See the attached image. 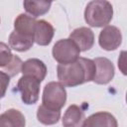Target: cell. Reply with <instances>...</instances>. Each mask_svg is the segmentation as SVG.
Masks as SVG:
<instances>
[{"mask_svg":"<svg viewBox=\"0 0 127 127\" xmlns=\"http://www.w3.org/2000/svg\"><path fill=\"white\" fill-rule=\"evenodd\" d=\"M36 22L35 18L27 14H20L14 21V31L24 37L34 39Z\"/></svg>","mask_w":127,"mask_h":127,"instance_id":"7c38bea8","label":"cell"},{"mask_svg":"<svg viewBox=\"0 0 127 127\" xmlns=\"http://www.w3.org/2000/svg\"><path fill=\"white\" fill-rule=\"evenodd\" d=\"M22 64H23L22 60H21L18 56H13L12 61H11L5 67H3V68H4V72L7 73L10 77L15 76L16 74H18V73L21 71Z\"/></svg>","mask_w":127,"mask_h":127,"instance_id":"ac0fdd59","label":"cell"},{"mask_svg":"<svg viewBox=\"0 0 127 127\" xmlns=\"http://www.w3.org/2000/svg\"><path fill=\"white\" fill-rule=\"evenodd\" d=\"M41 81L32 75H22L17 83V90L21 93L22 101L27 104H35L39 100Z\"/></svg>","mask_w":127,"mask_h":127,"instance_id":"5b68a950","label":"cell"},{"mask_svg":"<svg viewBox=\"0 0 127 127\" xmlns=\"http://www.w3.org/2000/svg\"><path fill=\"white\" fill-rule=\"evenodd\" d=\"M9 83H10V76L4 71L0 70V98L4 97Z\"/></svg>","mask_w":127,"mask_h":127,"instance_id":"ffe728a7","label":"cell"},{"mask_svg":"<svg viewBox=\"0 0 127 127\" xmlns=\"http://www.w3.org/2000/svg\"><path fill=\"white\" fill-rule=\"evenodd\" d=\"M84 121V111L77 105L71 104L65 110L63 117L64 127H82Z\"/></svg>","mask_w":127,"mask_h":127,"instance_id":"4fadbf2b","label":"cell"},{"mask_svg":"<svg viewBox=\"0 0 127 127\" xmlns=\"http://www.w3.org/2000/svg\"><path fill=\"white\" fill-rule=\"evenodd\" d=\"M95 64V74L92 79L96 84H107L114 77V65L110 60L104 57L95 58L92 60Z\"/></svg>","mask_w":127,"mask_h":127,"instance_id":"8992f818","label":"cell"},{"mask_svg":"<svg viewBox=\"0 0 127 127\" xmlns=\"http://www.w3.org/2000/svg\"><path fill=\"white\" fill-rule=\"evenodd\" d=\"M52 54L60 64H68L79 58L80 51L70 39H62L54 45Z\"/></svg>","mask_w":127,"mask_h":127,"instance_id":"277c9868","label":"cell"},{"mask_svg":"<svg viewBox=\"0 0 127 127\" xmlns=\"http://www.w3.org/2000/svg\"><path fill=\"white\" fill-rule=\"evenodd\" d=\"M99 46L105 51H115L122 43L121 31L115 26H106L98 37Z\"/></svg>","mask_w":127,"mask_h":127,"instance_id":"52a82bcc","label":"cell"},{"mask_svg":"<svg viewBox=\"0 0 127 127\" xmlns=\"http://www.w3.org/2000/svg\"><path fill=\"white\" fill-rule=\"evenodd\" d=\"M26 119L18 109H8L0 114V127H25Z\"/></svg>","mask_w":127,"mask_h":127,"instance_id":"5bb4252c","label":"cell"},{"mask_svg":"<svg viewBox=\"0 0 127 127\" xmlns=\"http://www.w3.org/2000/svg\"><path fill=\"white\" fill-rule=\"evenodd\" d=\"M66 101V90L59 81H51L44 87L42 105L46 108L61 111Z\"/></svg>","mask_w":127,"mask_h":127,"instance_id":"3957f363","label":"cell"},{"mask_svg":"<svg viewBox=\"0 0 127 127\" xmlns=\"http://www.w3.org/2000/svg\"><path fill=\"white\" fill-rule=\"evenodd\" d=\"M82 127H118V123L111 113L99 111L84 119Z\"/></svg>","mask_w":127,"mask_h":127,"instance_id":"30bf717a","label":"cell"},{"mask_svg":"<svg viewBox=\"0 0 127 127\" xmlns=\"http://www.w3.org/2000/svg\"><path fill=\"white\" fill-rule=\"evenodd\" d=\"M13 56L10 47L5 43L0 42V67H5L12 61Z\"/></svg>","mask_w":127,"mask_h":127,"instance_id":"d6986e66","label":"cell"},{"mask_svg":"<svg viewBox=\"0 0 127 127\" xmlns=\"http://www.w3.org/2000/svg\"><path fill=\"white\" fill-rule=\"evenodd\" d=\"M34 43V39L24 37L15 31H13L9 36V47L16 52H26L33 47Z\"/></svg>","mask_w":127,"mask_h":127,"instance_id":"9a60e30c","label":"cell"},{"mask_svg":"<svg viewBox=\"0 0 127 127\" xmlns=\"http://www.w3.org/2000/svg\"><path fill=\"white\" fill-rule=\"evenodd\" d=\"M55 35V29L46 20H39L35 24L34 42L39 46H48Z\"/></svg>","mask_w":127,"mask_h":127,"instance_id":"9c48e42d","label":"cell"},{"mask_svg":"<svg viewBox=\"0 0 127 127\" xmlns=\"http://www.w3.org/2000/svg\"><path fill=\"white\" fill-rule=\"evenodd\" d=\"M79 49L80 52H86L90 50L94 45V34L91 29L87 27H80L74 29L69 38Z\"/></svg>","mask_w":127,"mask_h":127,"instance_id":"ba28073f","label":"cell"},{"mask_svg":"<svg viewBox=\"0 0 127 127\" xmlns=\"http://www.w3.org/2000/svg\"><path fill=\"white\" fill-rule=\"evenodd\" d=\"M57 73L59 82L64 86L74 87L84 82L92 81L95 74V64L92 60L79 57L71 64H59Z\"/></svg>","mask_w":127,"mask_h":127,"instance_id":"6da1fadb","label":"cell"},{"mask_svg":"<svg viewBox=\"0 0 127 127\" xmlns=\"http://www.w3.org/2000/svg\"><path fill=\"white\" fill-rule=\"evenodd\" d=\"M52 2L50 1H30L26 0L23 2L24 9L28 14L33 18H37L39 16H43L49 12L51 8Z\"/></svg>","mask_w":127,"mask_h":127,"instance_id":"2e32d148","label":"cell"},{"mask_svg":"<svg viewBox=\"0 0 127 127\" xmlns=\"http://www.w3.org/2000/svg\"><path fill=\"white\" fill-rule=\"evenodd\" d=\"M37 118L40 123L44 125H54L59 122L61 118V111L51 110L44 105H40L37 111Z\"/></svg>","mask_w":127,"mask_h":127,"instance_id":"e0dca14e","label":"cell"},{"mask_svg":"<svg viewBox=\"0 0 127 127\" xmlns=\"http://www.w3.org/2000/svg\"><path fill=\"white\" fill-rule=\"evenodd\" d=\"M21 72L23 75H32L42 82L47 74V66L39 59H29L23 63Z\"/></svg>","mask_w":127,"mask_h":127,"instance_id":"8fae6325","label":"cell"},{"mask_svg":"<svg viewBox=\"0 0 127 127\" xmlns=\"http://www.w3.org/2000/svg\"><path fill=\"white\" fill-rule=\"evenodd\" d=\"M113 18V7L106 0H93L87 3L84 10V20L94 28L106 27Z\"/></svg>","mask_w":127,"mask_h":127,"instance_id":"7a4b0ae2","label":"cell"}]
</instances>
